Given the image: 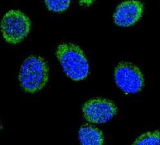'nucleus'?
<instances>
[{"label": "nucleus", "mask_w": 160, "mask_h": 145, "mask_svg": "<svg viewBox=\"0 0 160 145\" xmlns=\"http://www.w3.org/2000/svg\"><path fill=\"white\" fill-rule=\"evenodd\" d=\"M56 56L65 74L73 81H82L88 76V62L84 51L79 46L62 43L57 47Z\"/></svg>", "instance_id": "nucleus-1"}, {"label": "nucleus", "mask_w": 160, "mask_h": 145, "mask_svg": "<svg viewBox=\"0 0 160 145\" xmlns=\"http://www.w3.org/2000/svg\"><path fill=\"white\" fill-rule=\"evenodd\" d=\"M49 80V67L46 60L39 56L26 58L19 71V81L26 93L35 94L46 86Z\"/></svg>", "instance_id": "nucleus-2"}, {"label": "nucleus", "mask_w": 160, "mask_h": 145, "mask_svg": "<svg viewBox=\"0 0 160 145\" xmlns=\"http://www.w3.org/2000/svg\"><path fill=\"white\" fill-rule=\"evenodd\" d=\"M32 22L29 17L19 10H12L3 17L1 29L5 41L10 44L22 42L29 35Z\"/></svg>", "instance_id": "nucleus-3"}, {"label": "nucleus", "mask_w": 160, "mask_h": 145, "mask_svg": "<svg viewBox=\"0 0 160 145\" xmlns=\"http://www.w3.org/2000/svg\"><path fill=\"white\" fill-rule=\"evenodd\" d=\"M115 81L117 86L126 94H136L144 86V77L136 65L120 62L115 69Z\"/></svg>", "instance_id": "nucleus-4"}, {"label": "nucleus", "mask_w": 160, "mask_h": 145, "mask_svg": "<svg viewBox=\"0 0 160 145\" xmlns=\"http://www.w3.org/2000/svg\"><path fill=\"white\" fill-rule=\"evenodd\" d=\"M82 111L87 121L97 124L109 122L118 113L114 102L104 98H95L87 100L83 105Z\"/></svg>", "instance_id": "nucleus-5"}, {"label": "nucleus", "mask_w": 160, "mask_h": 145, "mask_svg": "<svg viewBox=\"0 0 160 145\" xmlns=\"http://www.w3.org/2000/svg\"><path fill=\"white\" fill-rule=\"evenodd\" d=\"M143 4L140 1H126L120 4L113 15L115 23L122 27H129L137 22L142 17Z\"/></svg>", "instance_id": "nucleus-6"}, {"label": "nucleus", "mask_w": 160, "mask_h": 145, "mask_svg": "<svg viewBox=\"0 0 160 145\" xmlns=\"http://www.w3.org/2000/svg\"><path fill=\"white\" fill-rule=\"evenodd\" d=\"M78 138L80 143L83 145H101L104 143L102 131L90 125H84L80 127Z\"/></svg>", "instance_id": "nucleus-7"}, {"label": "nucleus", "mask_w": 160, "mask_h": 145, "mask_svg": "<svg viewBox=\"0 0 160 145\" xmlns=\"http://www.w3.org/2000/svg\"><path fill=\"white\" fill-rule=\"evenodd\" d=\"M159 130L155 132H148L139 136L132 144L137 145H158L159 144Z\"/></svg>", "instance_id": "nucleus-8"}, {"label": "nucleus", "mask_w": 160, "mask_h": 145, "mask_svg": "<svg viewBox=\"0 0 160 145\" xmlns=\"http://www.w3.org/2000/svg\"><path fill=\"white\" fill-rule=\"evenodd\" d=\"M45 3L49 10L53 12H62L68 9L70 0H46Z\"/></svg>", "instance_id": "nucleus-9"}]
</instances>
